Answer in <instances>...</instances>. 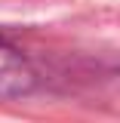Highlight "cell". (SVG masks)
I'll return each mask as SVG.
<instances>
[{
    "instance_id": "obj_1",
    "label": "cell",
    "mask_w": 120,
    "mask_h": 123,
    "mask_svg": "<svg viewBox=\"0 0 120 123\" xmlns=\"http://www.w3.org/2000/svg\"><path fill=\"white\" fill-rule=\"evenodd\" d=\"M6 80H13L15 86H25V71H22V65H19V59L13 55V49L0 40V86L6 83Z\"/></svg>"
}]
</instances>
